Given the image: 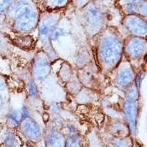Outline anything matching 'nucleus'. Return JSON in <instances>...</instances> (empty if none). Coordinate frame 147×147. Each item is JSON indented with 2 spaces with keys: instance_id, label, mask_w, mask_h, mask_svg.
Returning a JSON list of instances; mask_svg holds the SVG:
<instances>
[{
  "instance_id": "1",
  "label": "nucleus",
  "mask_w": 147,
  "mask_h": 147,
  "mask_svg": "<svg viewBox=\"0 0 147 147\" xmlns=\"http://www.w3.org/2000/svg\"><path fill=\"white\" fill-rule=\"evenodd\" d=\"M124 41L119 34L102 32L97 45V57L105 71H110L119 65L123 53Z\"/></svg>"
},
{
  "instance_id": "2",
  "label": "nucleus",
  "mask_w": 147,
  "mask_h": 147,
  "mask_svg": "<svg viewBox=\"0 0 147 147\" xmlns=\"http://www.w3.org/2000/svg\"><path fill=\"white\" fill-rule=\"evenodd\" d=\"M146 51V41L145 38L132 36L124 41L123 52H125L127 57L132 60H138L145 56Z\"/></svg>"
},
{
  "instance_id": "3",
  "label": "nucleus",
  "mask_w": 147,
  "mask_h": 147,
  "mask_svg": "<svg viewBox=\"0 0 147 147\" xmlns=\"http://www.w3.org/2000/svg\"><path fill=\"white\" fill-rule=\"evenodd\" d=\"M57 22V16L48 15L44 17L38 24V40L42 47H45L50 41L49 38Z\"/></svg>"
},
{
  "instance_id": "4",
  "label": "nucleus",
  "mask_w": 147,
  "mask_h": 147,
  "mask_svg": "<svg viewBox=\"0 0 147 147\" xmlns=\"http://www.w3.org/2000/svg\"><path fill=\"white\" fill-rule=\"evenodd\" d=\"M14 19V28L17 32L22 33L31 32L38 24V15L34 10Z\"/></svg>"
},
{
  "instance_id": "5",
  "label": "nucleus",
  "mask_w": 147,
  "mask_h": 147,
  "mask_svg": "<svg viewBox=\"0 0 147 147\" xmlns=\"http://www.w3.org/2000/svg\"><path fill=\"white\" fill-rule=\"evenodd\" d=\"M124 25L132 36L146 38L147 31L146 22L137 15H129L125 18Z\"/></svg>"
},
{
  "instance_id": "6",
  "label": "nucleus",
  "mask_w": 147,
  "mask_h": 147,
  "mask_svg": "<svg viewBox=\"0 0 147 147\" xmlns=\"http://www.w3.org/2000/svg\"><path fill=\"white\" fill-rule=\"evenodd\" d=\"M51 71L49 57L45 54H40L35 58L32 65V75L35 80H44L48 77Z\"/></svg>"
},
{
  "instance_id": "7",
  "label": "nucleus",
  "mask_w": 147,
  "mask_h": 147,
  "mask_svg": "<svg viewBox=\"0 0 147 147\" xmlns=\"http://www.w3.org/2000/svg\"><path fill=\"white\" fill-rule=\"evenodd\" d=\"M85 19L93 32L99 30L103 24L104 16L101 10L94 5H90L85 12Z\"/></svg>"
},
{
  "instance_id": "8",
  "label": "nucleus",
  "mask_w": 147,
  "mask_h": 147,
  "mask_svg": "<svg viewBox=\"0 0 147 147\" xmlns=\"http://www.w3.org/2000/svg\"><path fill=\"white\" fill-rule=\"evenodd\" d=\"M136 74L130 65H125L119 69L117 74L115 76V83L119 87L127 88L135 82Z\"/></svg>"
},
{
  "instance_id": "9",
  "label": "nucleus",
  "mask_w": 147,
  "mask_h": 147,
  "mask_svg": "<svg viewBox=\"0 0 147 147\" xmlns=\"http://www.w3.org/2000/svg\"><path fill=\"white\" fill-rule=\"evenodd\" d=\"M123 111L128 121L131 124H135L138 115V101H132L126 99L123 105Z\"/></svg>"
},
{
  "instance_id": "10",
  "label": "nucleus",
  "mask_w": 147,
  "mask_h": 147,
  "mask_svg": "<svg viewBox=\"0 0 147 147\" xmlns=\"http://www.w3.org/2000/svg\"><path fill=\"white\" fill-rule=\"evenodd\" d=\"M8 120L9 121L13 123V124H18L21 121L23 120L20 111L16 110H10V113H8Z\"/></svg>"
},
{
  "instance_id": "11",
  "label": "nucleus",
  "mask_w": 147,
  "mask_h": 147,
  "mask_svg": "<svg viewBox=\"0 0 147 147\" xmlns=\"http://www.w3.org/2000/svg\"><path fill=\"white\" fill-rule=\"evenodd\" d=\"M27 91H28L29 96L31 98L35 99L38 96V90L33 81L30 80L27 83Z\"/></svg>"
},
{
  "instance_id": "12",
  "label": "nucleus",
  "mask_w": 147,
  "mask_h": 147,
  "mask_svg": "<svg viewBox=\"0 0 147 147\" xmlns=\"http://www.w3.org/2000/svg\"><path fill=\"white\" fill-rule=\"evenodd\" d=\"M12 5L11 0H0V16L9 11Z\"/></svg>"
},
{
  "instance_id": "13",
  "label": "nucleus",
  "mask_w": 147,
  "mask_h": 147,
  "mask_svg": "<svg viewBox=\"0 0 147 147\" xmlns=\"http://www.w3.org/2000/svg\"><path fill=\"white\" fill-rule=\"evenodd\" d=\"M68 0H47L48 5L52 7H63L66 4Z\"/></svg>"
},
{
  "instance_id": "14",
  "label": "nucleus",
  "mask_w": 147,
  "mask_h": 147,
  "mask_svg": "<svg viewBox=\"0 0 147 147\" xmlns=\"http://www.w3.org/2000/svg\"><path fill=\"white\" fill-rule=\"evenodd\" d=\"M126 3L129 4V5H134V4L138 3L140 1V0H124Z\"/></svg>"
},
{
  "instance_id": "15",
  "label": "nucleus",
  "mask_w": 147,
  "mask_h": 147,
  "mask_svg": "<svg viewBox=\"0 0 147 147\" xmlns=\"http://www.w3.org/2000/svg\"><path fill=\"white\" fill-rule=\"evenodd\" d=\"M5 88V84L2 80H0V90H2Z\"/></svg>"
},
{
  "instance_id": "16",
  "label": "nucleus",
  "mask_w": 147,
  "mask_h": 147,
  "mask_svg": "<svg viewBox=\"0 0 147 147\" xmlns=\"http://www.w3.org/2000/svg\"><path fill=\"white\" fill-rule=\"evenodd\" d=\"M4 102H5V99H4V96L0 94V107L4 105Z\"/></svg>"
}]
</instances>
